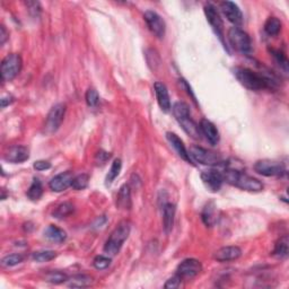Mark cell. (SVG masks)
Wrapping results in <instances>:
<instances>
[{"label":"cell","instance_id":"6da1fadb","mask_svg":"<svg viewBox=\"0 0 289 289\" xmlns=\"http://www.w3.org/2000/svg\"><path fill=\"white\" fill-rule=\"evenodd\" d=\"M233 73L240 84L250 90H262L273 88L277 85V79L272 75H265L263 72H256L249 68L235 67Z\"/></svg>","mask_w":289,"mask_h":289},{"label":"cell","instance_id":"7a4b0ae2","mask_svg":"<svg viewBox=\"0 0 289 289\" xmlns=\"http://www.w3.org/2000/svg\"><path fill=\"white\" fill-rule=\"evenodd\" d=\"M222 174L224 182H227L228 184L240 187L242 190L250 192H260L263 190L262 182L243 172L236 171V169H224V171H222Z\"/></svg>","mask_w":289,"mask_h":289},{"label":"cell","instance_id":"3957f363","mask_svg":"<svg viewBox=\"0 0 289 289\" xmlns=\"http://www.w3.org/2000/svg\"><path fill=\"white\" fill-rule=\"evenodd\" d=\"M130 224L128 222H122L118 225L116 229L111 233L104 245V252L108 255H117L120 252L122 245L125 244L127 238L130 235Z\"/></svg>","mask_w":289,"mask_h":289},{"label":"cell","instance_id":"277c9868","mask_svg":"<svg viewBox=\"0 0 289 289\" xmlns=\"http://www.w3.org/2000/svg\"><path fill=\"white\" fill-rule=\"evenodd\" d=\"M227 38L229 44L237 52L241 53H250L252 50V43L249 34L241 30L240 27H231L228 30Z\"/></svg>","mask_w":289,"mask_h":289},{"label":"cell","instance_id":"5b68a950","mask_svg":"<svg viewBox=\"0 0 289 289\" xmlns=\"http://www.w3.org/2000/svg\"><path fill=\"white\" fill-rule=\"evenodd\" d=\"M189 156L191 160H195V162L203 165L215 166V165L223 164L222 156L200 146H191L189 149Z\"/></svg>","mask_w":289,"mask_h":289},{"label":"cell","instance_id":"8992f818","mask_svg":"<svg viewBox=\"0 0 289 289\" xmlns=\"http://www.w3.org/2000/svg\"><path fill=\"white\" fill-rule=\"evenodd\" d=\"M23 67V60L20 54L12 53L4 58L2 62V78L4 81H11L18 76Z\"/></svg>","mask_w":289,"mask_h":289},{"label":"cell","instance_id":"52a82bcc","mask_svg":"<svg viewBox=\"0 0 289 289\" xmlns=\"http://www.w3.org/2000/svg\"><path fill=\"white\" fill-rule=\"evenodd\" d=\"M66 114V105L65 104H56L52 109L50 110V112L47 117V121H45L44 130L48 135H51L53 132H56L59 128H60L61 123L63 122Z\"/></svg>","mask_w":289,"mask_h":289},{"label":"cell","instance_id":"ba28073f","mask_svg":"<svg viewBox=\"0 0 289 289\" xmlns=\"http://www.w3.org/2000/svg\"><path fill=\"white\" fill-rule=\"evenodd\" d=\"M254 171L263 176H281L286 173V167L277 160L262 159L254 164Z\"/></svg>","mask_w":289,"mask_h":289},{"label":"cell","instance_id":"9c48e42d","mask_svg":"<svg viewBox=\"0 0 289 289\" xmlns=\"http://www.w3.org/2000/svg\"><path fill=\"white\" fill-rule=\"evenodd\" d=\"M144 20L148 25L151 33L155 34L158 39H163L166 31V25L162 17L157 13L153 11H147L144 15Z\"/></svg>","mask_w":289,"mask_h":289},{"label":"cell","instance_id":"30bf717a","mask_svg":"<svg viewBox=\"0 0 289 289\" xmlns=\"http://www.w3.org/2000/svg\"><path fill=\"white\" fill-rule=\"evenodd\" d=\"M206 17H207V21L209 22V24L212 25L213 30L215 31V33L217 34L218 38L220 40H224V23L220 18L219 13L217 12L216 7L212 4H207L204 8Z\"/></svg>","mask_w":289,"mask_h":289},{"label":"cell","instance_id":"8fae6325","mask_svg":"<svg viewBox=\"0 0 289 289\" xmlns=\"http://www.w3.org/2000/svg\"><path fill=\"white\" fill-rule=\"evenodd\" d=\"M220 9L224 13V15L226 16L227 20L235 25V27L241 26L244 22L243 18V14L240 7L237 6L235 3L233 2H223L220 3Z\"/></svg>","mask_w":289,"mask_h":289},{"label":"cell","instance_id":"7c38bea8","mask_svg":"<svg viewBox=\"0 0 289 289\" xmlns=\"http://www.w3.org/2000/svg\"><path fill=\"white\" fill-rule=\"evenodd\" d=\"M201 180H203L205 186L210 192H218L222 189L224 177L220 171H215V169H210V171H205L201 173Z\"/></svg>","mask_w":289,"mask_h":289},{"label":"cell","instance_id":"4fadbf2b","mask_svg":"<svg viewBox=\"0 0 289 289\" xmlns=\"http://www.w3.org/2000/svg\"><path fill=\"white\" fill-rule=\"evenodd\" d=\"M176 271L181 278H194L203 271V264L196 259H186L178 264Z\"/></svg>","mask_w":289,"mask_h":289},{"label":"cell","instance_id":"5bb4252c","mask_svg":"<svg viewBox=\"0 0 289 289\" xmlns=\"http://www.w3.org/2000/svg\"><path fill=\"white\" fill-rule=\"evenodd\" d=\"M30 158V150L25 146H12L5 154V159L9 163L18 164Z\"/></svg>","mask_w":289,"mask_h":289},{"label":"cell","instance_id":"9a60e30c","mask_svg":"<svg viewBox=\"0 0 289 289\" xmlns=\"http://www.w3.org/2000/svg\"><path fill=\"white\" fill-rule=\"evenodd\" d=\"M72 178H73V175H72V173L69 171L58 174V175L52 177L51 181L49 182L50 189L54 192L65 191L68 189V187L71 186Z\"/></svg>","mask_w":289,"mask_h":289},{"label":"cell","instance_id":"2e32d148","mask_svg":"<svg viewBox=\"0 0 289 289\" xmlns=\"http://www.w3.org/2000/svg\"><path fill=\"white\" fill-rule=\"evenodd\" d=\"M242 255V250L238 246L229 245L224 246L215 252L214 259L218 262H228V261L237 260Z\"/></svg>","mask_w":289,"mask_h":289},{"label":"cell","instance_id":"e0dca14e","mask_svg":"<svg viewBox=\"0 0 289 289\" xmlns=\"http://www.w3.org/2000/svg\"><path fill=\"white\" fill-rule=\"evenodd\" d=\"M199 127H200L201 134L207 138V140L210 144L215 146L219 143V139H220L219 131L212 121L207 120V119H203V120L200 121Z\"/></svg>","mask_w":289,"mask_h":289},{"label":"cell","instance_id":"ac0fdd59","mask_svg":"<svg viewBox=\"0 0 289 289\" xmlns=\"http://www.w3.org/2000/svg\"><path fill=\"white\" fill-rule=\"evenodd\" d=\"M154 88H155L156 99H157L159 108L162 109L164 112H168L169 110H171V100H169L167 87L165 86L163 82L157 81V82H155Z\"/></svg>","mask_w":289,"mask_h":289},{"label":"cell","instance_id":"d6986e66","mask_svg":"<svg viewBox=\"0 0 289 289\" xmlns=\"http://www.w3.org/2000/svg\"><path fill=\"white\" fill-rule=\"evenodd\" d=\"M166 138L168 140V143L171 144V146L174 148V150L176 151L177 155L180 156L182 159H184L187 163H192V160L189 156V151L186 150L185 146L183 144V141L181 140L180 137L176 134H174V132H167Z\"/></svg>","mask_w":289,"mask_h":289},{"label":"cell","instance_id":"ffe728a7","mask_svg":"<svg viewBox=\"0 0 289 289\" xmlns=\"http://www.w3.org/2000/svg\"><path fill=\"white\" fill-rule=\"evenodd\" d=\"M201 219L207 227H214L218 220V212L215 203L210 201L205 206L201 213Z\"/></svg>","mask_w":289,"mask_h":289},{"label":"cell","instance_id":"44dd1931","mask_svg":"<svg viewBox=\"0 0 289 289\" xmlns=\"http://www.w3.org/2000/svg\"><path fill=\"white\" fill-rule=\"evenodd\" d=\"M175 205L168 203L163 206V227L166 234L172 232L174 226V219H175Z\"/></svg>","mask_w":289,"mask_h":289},{"label":"cell","instance_id":"7402d4cb","mask_svg":"<svg viewBox=\"0 0 289 289\" xmlns=\"http://www.w3.org/2000/svg\"><path fill=\"white\" fill-rule=\"evenodd\" d=\"M117 207L122 210H129L132 207L131 191L130 186L128 184L122 185L119 190V194L117 196Z\"/></svg>","mask_w":289,"mask_h":289},{"label":"cell","instance_id":"603a6c76","mask_svg":"<svg viewBox=\"0 0 289 289\" xmlns=\"http://www.w3.org/2000/svg\"><path fill=\"white\" fill-rule=\"evenodd\" d=\"M178 123L182 126L183 130H184L187 135L192 138L195 139H200L201 138V130H200V127L197 125V123L192 120L191 116L186 117L184 119H182V120L178 121Z\"/></svg>","mask_w":289,"mask_h":289},{"label":"cell","instance_id":"cb8c5ba5","mask_svg":"<svg viewBox=\"0 0 289 289\" xmlns=\"http://www.w3.org/2000/svg\"><path fill=\"white\" fill-rule=\"evenodd\" d=\"M44 236L51 242L62 243L66 241L67 234L65 231H62L61 228L54 226V225H50V226L44 231Z\"/></svg>","mask_w":289,"mask_h":289},{"label":"cell","instance_id":"d4e9b609","mask_svg":"<svg viewBox=\"0 0 289 289\" xmlns=\"http://www.w3.org/2000/svg\"><path fill=\"white\" fill-rule=\"evenodd\" d=\"M93 283V278L87 274H75L67 280V285L72 288L88 287Z\"/></svg>","mask_w":289,"mask_h":289},{"label":"cell","instance_id":"484cf974","mask_svg":"<svg viewBox=\"0 0 289 289\" xmlns=\"http://www.w3.org/2000/svg\"><path fill=\"white\" fill-rule=\"evenodd\" d=\"M289 252V240L287 235H283L278 240L273 250V255L279 259H286Z\"/></svg>","mask_w":289,"mask_h":289},{"label":"cell","instance_id":"4316f807","mask_svg":"<svg viewBox=\"0 0 289 289\" xmlns=\"http://www.w3.org/2000/svg\"><path fill=\"white\" fill-rule=\"evenodd\" d=\"M121 168H122V162L120 158H116L113 160V163L111 165V168H110V171L108 173L107 177H105V185L110 186L114 182V180L119 176V174L121 172Z\"/></svg>","mask_w":289,"mask_h":289},{"label":"cell","instance_id":"83f0119b","mask_svg":"<svg viewBox=\"0 0 289 289\" xmlns=\"http://www.w3.org/2000/svg\"><path fill=\"white\" fill-rule=\"evenodd\" d=\"M265 33L270 36H276L281 31V22L277 17H269L264 24Z\"/></svg>","mask_w":289,"mask_h":289},{"label":"cell","instance_id":"f1b7e54d","mask_svg":"<svg viewBox=\"0 0 289 289\" xmlns=\"http://www.w3.org/2000/svg\"><path fill=\"white\" fill-rule=\"evenodd\" d=\"M27 197L32 201H38L41 197L43 195V186L42 183L39 180V178H34L33 183H32L31 186L27 190Z\"/></svg>","mask_w":289,"mask_h":289},{"label":"cell","instance_id":"f546056e","mask_svg":"<svg viewBox=\"0 0 289 289\" xmlns=\"http://www.w3.org/2000/svg\"><path fill=\"white\" fill-rule=\"evenodd\" d=\"M173 114L177 121L182 120L186 117L190 116V108L189 105L184 102H176L173 105Z\"/></svg>","mask_w":289,"mask_h":289},{"label":"cell","instance_id":"4dcf8cb0","mask_svg":"<svg viewBox=\"0 0 289 289\" xmlns=\"http://www.w3.org/2000/svg\"><path fill=\"white\" fill-rule=\"evenodd\" d=\"M73 205L70 203H63L61 205H59L57 209L54 210L53 213V216L56 217L57 219H63V218H67L69 217L70 215L73 213Z\"/></svg>","mask_w":289,"mask_h":289},{"label":"cell","instance_id":"1f68e13d","mask_svg":"<svg viewBox=\"0 0 289 289\" xmlns=\"http://www.w3.org/2000/svg\"><path fill=\"white\" fill-rule=\"evenodd\" d=\"M57 256V252L50 251V250H43V251H36L32 254V258L36 262H48V261H51Z\"/></svg>","mask_w":289,"mask_h":289},{"label":"cell","instance_id":"d6a6232c","mask_svg":"<svg viewBox=\"0 0 289 289\" xmlns=\"http://www.w3.org/2000/svg\"><path fill=\"white\" fill-rule=\"evenodd\" d=\"M269 51L270 53H271V56L273 57L277 65L280 67V69L287 72L288 71V60L285 54H283L281 51H279V50H274V49H270Z\"/></svg>","mask_w":289,"mask_h":289},{"label":"cell","instance_id":"836d02e7","mask_svg":"<svg viewBox=\"0 0 289 289\" xmlns=\"http://www.w3.org/2000/svg\"><path fill=\"white\" fill-rule=\"evenodd\" d=\"M88 182H89V176L87 175V174H79V175H77L72 178V182H71V187L73 190H77V191H80V190H84L88 185Z\"/></svg>","mask_w":289,"mask_h":289},{"label":"cell","instance_id":"e575fe53","mask_svg":"<svg viewBox=\"0 0 289 289\" xmlns=\"http://www.w3.org/2000/svg\"><path fill=\"white\" fill-rule=\"evenodd\" d=\"M47 281L54 283V285H59V283L66 282L68 280V277L66 273L61 271H51L47 274Z\"/></svg>","mask_w":289,"mask_h":289},{"label":"cell","instance_id":"d590c367","mask_svg":"<svg viewBox=\"0 0 289 289\" xmlns=\"http://www.w3.org/2000/svg\"><path fill=\"white\" fill-rule=\"evenodd\" d=\"M23 260L24 258L21 254H9L2 260V263L5 267H15V265L22 263Z\"/></svg>","mask_w":289,"mask_h":289},{"label":"cell","instance_id":"8d00e7d4","mask_svg":"<svg viewBox=\"0 0 289 289\" xmlns=\"http://www.w3.org/2000/svg\"><path fill=\"white\" fill-rule=\"evenodd\" d=\"M85 99H86V103L89 108H96L100 102L99 93L94 88H89L86 91Z\"/></svg>","mask_w":289,"mask_h":289},{"label":"cell","instance_id":"74e56055","mask_svg":"<svg viewBox=\"0 0 289 289\" xmlns=\"http://www.w3.org/2000/svg\"><path fill=\"white\" fill-rule=\"evenodd\" d=\"M110 264H111V259L108 258V256H105V255L95 256V259L93 261L94 268L98 269V270H105L110 267Z\"/></svg>","mask_w":289,"mask_h":289},{"label":"cell","instance_id":"f35d334b","mask_svg":"<svg viewBox=\"0 0 289 289\" xmlns=\"http://www.w3.org/2000/svg\"><path fill=\"white\" fill-rule=\"evenodd\" d=\"M181 280H182V278L178 276V274H175V276H173L172 278L168 279L166 283L164 285V288H166V289L178 288L181 286Z\"/></svg>","mask_w":289,"mask_h":289},{"label":"cell","instance_id":"ab89813d","mask_svg":"<svg viewBox=\"0 0 289 289\" xmlns=\"http://www.w3.org/2000/svg\"><path fill=\"white\" fill-rule=\"evenodd\" d=\"M26 6L29 8V11L31 14H33V16H39V14L41 13V6L39 3L36 2H27Z\"/></svg>","mask_w":289,"mask_h":289},{"label":"cell","instance_id":"60d3db41","mask_svg":"<svg viewBox=\"0 0 289 289\" xmlns=\"http://www.w3.org/2000/svg\"><path fill=\"white\" fill-rule=\"evenodd\" d=\"M110 157H111V154L107 153V151L101 150L100 153H98V155H96V163L105 164L108 162V159H110Z\"/></svg>","mask_w":289,"mask_h":289},{"label":"cell","instance_id":"b9f144b4","mask_svg":"<svg viewBox=\"0 0 289 289\" xmlns=\"http://www.w3.org/2000/svg\"><path fill=\"white\" fill-rule=\"evenodd\" d=\"M33 166L36 171H45V169L51 168V164L48 160H38V162L34 163Z\"/></svg>","mask_w":289,"mask_h":289},{"label":"cell","instance_id":"7bdbcfd3","mask_svg":"<svg viewBox=\"0 0 289 289\" xmlns=\"http://www.w3.org/2000/svg\"><path fill=\"white\" fill-rule=\"evenodd\" d=\"M8 39V33H7V31L6 29H5V26H2L0 27V44H4L5 42H6Z\"/></svg>","mask_w":289,"mask_h":289},{"label":"cell","instance_id":"ee69618b","mask_svg":"<svg viewBox=\"0 0 289 289\" xmlns=\"http://www.w3.org/2000/svg\"><path fill=\"white\" fill-rule=\"evenodd\" d=\"M14 102V98L11 95H8V96H4V98L2 99V108H6L8 107L9 104H12Z\"/></svg>","mask_w":289,"mask_h":289}]
</instances>
